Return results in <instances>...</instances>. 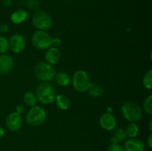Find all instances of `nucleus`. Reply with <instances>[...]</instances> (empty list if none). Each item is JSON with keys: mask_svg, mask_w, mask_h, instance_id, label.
<instances>
[{"mask_svg": "<svg viewBox=\"0 0 152 151\" xmlns=\"http://www.w3.org/2000/svg\"><path fill=\"white\" fill-rule=\"evenodd\" d=\"M121 112L123 117L129 122H137L141 119L142 115L140 105L133 102H125L121 107Z\"/></svg>", "mask_w": 152, "mask_h": 151, "instance_id": "1", "label": "nucleus"}, {"mask_svg": "<svg viewBox=\"0 0 152 151\" xmlns=\"http://www.w3.org/2000/svg\"><path fill=\"white\" fill-rule=\"evenodd\" d=\"M34 71L36 77L43 82L50 81L54 78L56 74L53 66L44 62L37 63L34 67Z\"/></svg>", "mask_w": 152, "mask_h": 151, "instance_id": "2", "label": "nucleus"}, {"mask_svg": "<svg viewBox=\"0 0 152 151\" xmlns=\"http://www.w3.org/2000/svg\"><path fill=\"white\" fill-rule=\"evenodd\" d=\"M37 100L43 104H50L53 102L56 93L51 84L48 82H42L38 85L36 91Z\"/></svg>", "mask_w": 152, "mask_h": 151, "instance_id": "3", "label": "nucleus"}, {"mask_svg": "<svg viewBox=\"0 0 152 151\" xmlns=\"http://www.w3.org/2000/svg\"><path fill=\"white\" fill-rule=\"evenodd\" d=\"M46 112L39 106L32 107L26 115V122L31 127H38L45 122Z\"/></svg>", "mask_w": 152, "mask_h": 151, "instance_id": "4", "label": "nucleus"}, {"mask_svg": "<svg viewBox=\"0 0 152 151\" xmlns=\"http://www.w3.org/2000/svg\"><path fill=\"white\" fill-rule=\"evenodd\" d=\"M72 83L74 88L77 91L80 92V93H85V92L88 91L91 84L90 78L87 73L82 70L77 71L74 74Z\"/></svg>", "mask_w": 152, "mask_h": 151, "instance_id": "5", "label": "nucleus"}, {"mask_svg": "<svg viewBox=\"0 0 152 151\" xmlns=\"http://www.w3.org/2000/svg\"><path fill=\"white\" fill-rule=\"evenodd\" d=\"M32 23L39 30L46 31L51 28L52 19L46 12L39 10L33 16Z\"/></svg>", "mask_w": 152, "mask_h": 151, "instance_id": "6", "label": "nucleus"}, {"mask_svg": "<svg viewBox=\"0 0 152 151\" xmlns=\"http://www.w3.org/2000/svg\"><path fill=\"white\" fill-rule=\"evenodd\" d=\"M31 40L34 47L39 50H45L51 46L52 38L46 31H36L32 35Z\"/></svg>", "mask_w": 152, "mask_h": 151, "instance_id": "7", "label": "nucleus"}, {"mask_svg": "<svg viewBox=\"0 0 152 151\" xmlns=\"http://www.w3.org/2000/svg\"><path fill=\"white\" fill-rule=\"evenodd\" d=\"M9 47L15 53H19L25 47V39L22 34L16 33L12 36L9 41Z\"/></svg>", "mask_w": 152, "mask_h": 151, "instance_id": "8", "label": "nucleus"}, {"mask_svg": "<svg viewBox=\"0 0 152 151\" xmlns=\"http://www.w3.org/2000/svg\"><path fill=\"white\" fill-rule=\"evenodd\" d=\"M22 118L21 114L13 112L9 114L6 118V126L11 131H17L22 127Z\"/></svg>", "mask_w": 152, "mask_h": 151, "instance_id": "9", "label": "nucleus"}, {"mask_svg": "<svg viewBox=\"0 0 152 151\" xmlns=\"http://www.w3.org/2000/svg\"><path fill=\"white\" fill-rule=\"evenodd\" d=\"M116 118L114 115L110 113H105L101 115L99 118V124L101 127L105 130L111 131L113 130L116 127Z\"/></svg>", "mask_w": 152, "mask_h": 151, "instance_id": "10", "label": "nucleus"}, {"mask_svg": "<svg viewBox=\"0 0 152 151\" xmlns=\"http://www.w3.org/2000/svg\"><path fill=\"white\" fill-rule=\"evenodd\" d=\"M14 61L10 56L6 54L0 55V73H7L12 70Z\"/></svg>", "mask_w": 152, "mask_h": 151, "instance_id": "11", "label": "nucleus"}, {"mask_svg": "<svg viewBox=\"0 0 152 151\" xmlns=\"http://www.w3.org/2000/svg\"><path fill=\"white\" fill-rule=\"evenodd\" d=\"M123 148L125 151H144L145 144L142 141L133 138L125 142Z\"/></svg>", "mask_w": 152, "mask_h": 151, "instance_id": "12", "label": "nucleus"}, {"mask_svg": "<svg viewBox=\"0 0 152 151\" xmlns=\"http://www.w3.org/2000/svg\"><path fill=\"white\" fill-rule=\"evenodd\" d=\"M60 51H59V50L57 47H55L49 48L48 50L46 51L45 56L46 62L50 65H53L57 64L58 62H59V59H60Z\"/></svg>", "mask_w": 152, "mask_h": 151, "instance_id": "13", "label": "nucleus"}, {"mask_svg": "<svg viewBox=\"0 0 152 151\" xmlns=\"http://www.w3.org/2000/svg\"><path fill=\"white\" fill-rule=\"evenodd\" d=\"M55 102L58 107L62 110H66L70 107L71 105V101L69 98L64 94H58L55 97Z\"/></svg>", "mask_w": 152, "mask_h": 151, "instance_id": "14", "label": "nucleus"}, {"mask_svg": "<svg viewBox=\"0 0 152 151\" xmlns=\"http://www.w3.org/2000/svg\"><path fill=\"white\" fill-rule=\"evenodd\" d=\"M28 16V13L25 10H19L13 12L10 16V19L14 24H21L25 22Z\"/></svg>", "mask_w": 152, "mask_h": 151, "instance_id": "15", "label": "nucleus"}, {"mask_svg": "<svg viewBox=\"0 0 152 151\" xmlns=\"http://www.w3.org/2000/svg\"><path fill=\"white\" fill-rule=\"evenodd\" d=\"M54 78H56V83L62 87H65V86L68 85L71 81V78H70L68 74L64 72H59L56 73Z\"/></svg>", "mask_w": 152, "mask_h": 151, "instance_id": "16", "label": "nucleus"}, {"mask_svg": "<svg viewBox=\"0 0 152 151\" xmlns=\"http://www.w3.org/2000/svg\"><path fill=\"white\" fill-rule=\"evenodd\" d=\"M23 100L25 105H28V107H34L37 105V96H36V95L31 91H27L26 93H25L23 97Z\"/></svg>", "mask_w": 152, "mask_h": 151, "instance_id": "17", "label": "nucleus"}, {"mask_svg": "<svg viewBox=\"0 0 152 151\" xmlns=\"http://www.w3.org/2000/svg\"><path fill=\"white\" fill-rule=\"evenodd\" d=\"M125 131H126L127 136L130 137L131 139H133V138H136L137 136L138 133H139V127L134 122H131L130 124H128Z\"/></svg>", "mask_w": 152, "mask_h": 151, "instance_id": "18", "label": "nucleus"}, {"mask_svg": "<svg viewBox=\"0 0 152 151\" xmlns=\"http://www.w3.org/2000/svg\"><path fill=\"white\" fill-rule=\"evenodd\" d=\"M88 91L90 96H94V97H97V96H101L102 94L103 88L100 84L94 83V84H91Z\"/></svg>", "mask_w": 152, "mask_h": 151, "instance_id": "19", "label": "nucleus"}, {"mask_svg": "<svg viewBox=\"0 0 152 151\" xmlns=\"http://www.w3.org/2000/svg\"><path fill=\"white\" fill-rule=\"evenodd\" d=\"M142 83H143L144 87L146 89L151 90L152 87V70H149L145 74L143 77V80H142Z\"/></svg>", "mask_w": 152, "mask_h": 151, "instance_id": "20", "label": "nucleus"}, {"mask_svg": "<svg viewBox=\"0 0 152 151\" xmlns=\"http://www.w3.org/2000/svg\"><path fill=\"white\" fill-rule=\"evenodd\" d=\"M114 137L115 138V139L117 141L118 143H120V142H123L126 140L127 135H126V133L124 129L119 128L114 132Z\"/></svg>", "mask_w": 152, "mask_h": 151, "instance_id": "21", "label": "nucleus"}, {"mask_svg": "<svg viewBox=\"0 0 152 151\" xmlns=\"http://www.w3.org/2000/svg\"><path fill=\"white\" fill-rule=\"evenodd\" d=\"M9 49V41L5 37L0 36V53L4 54Z\"/></svg>", "mask_w": 152, "mask_h": 151, "instance_id": "22", "label": "nucleus"}, {"mask_svg": "<svg viewBox=\"0 0 152 151\" xmlns=\"http://www.w3.org/2000/svg\"><path fill=\"white\" fill-rule=\"evenodd\" d=\"M143 107L145 110L146 111L147 113L149 115L152 114V96H148L146 99L145 100L143 103Z\"/></svg>", "mask_w": 152, "mask_h": 151, "instance_id": "23", "label": "nucleus"}, {"mask_svg": "<svg viewBox=\"0 0 152 151\" xmlns=\"http://www.w3.org/2000/svg\"><path fill=\"white\" fill-rule=\"evenodd\" d=\"M106 151H125L124 148L123 146H121L119 144H111L108 147Z\"/></svg>", "mask_w": 152, "mask_h": 151, "instance_id": "24", "label": "nucleus"}, {"mask_svg": "<svg viewBox=\"0 0 152 151\" xmlns=\"http://www.w3.org/2000/svg\"><path fill=\"white\" fill-rule=\"evenodd\" d=\"M61 43H62V41H61V39L59 38H52L51 40V45L54 46L55 47H58V46H59L61 44Z\"/></svg>", "mask_w": 152, "mask_h": 151, "instance_id": "25", "label": "nucleus"}, {"mask_svg": "<svg viewBox=\"0 0 152 151\" xmlns=\"http://www.w3.org/2000/svg\"><path fill=\"white\" fill-rule=\"evenodd\" d=\"M0 31L3 33H5L8 31V26L6 24H2V25H0Z\"/></svg>", "mask_w": 152, "mask_h": 151, "instance_id": "26", "label": "nucleus"}, {"mask_svg": "<svg viewBox=\"0 0 152 151\" xmlns=\"http://www.w3.org/2000/svg\"><path fill=\"white\" fill-rule=\"evenodd\" d=\"M16 112L17 113L21 114V113H22L24 112V110H25V107H24L23 105H17V106H16Z\"/></svg>", "mask_w": 152, "mask_h": 151, "instance_id": "27", "label": "nucleus"}, {"mask_svg": "<svg viewBox=\"0 0 152 151\" xmlns=\"http://www.w3.org/2000/svg\"><path fill=\"white\" fill-rule=\"evenodd\" d=\"M147 144H148V146L150 148L152 147V135L151 134H150L149 136H148V139H147Z\"/></svg>", "mask_w": 152, "mask_h": 151, "instance_id": "28", "label": "nucleus"}, {"mask_svg": "<svg viewBox=\"0 0 152 151\" xmlns=\"http://www.w3.org/2000/svg\"><path fill=\"white\" fill-rule=\"evenodd\" d=\"M110 144H118V142L116 140L115 138L113 136V137H111V139H110Z\"/></svg>", "mask_w": 152, "mask_h": 151, "instance_id": "29", "label": "nucleus"}, {"mask_svg": "<svg viewBox=\"0 0 152 151\" xmlns=\"http://www.w3.org/2000/svg\"><path fill=\"white\" fill-rule=\"evenodd\" d=\"M4 129L2 128L1 127H0V139H1V138L4 136Z\"/></svg>", "mask_w": 152, "mask_h": 151, "instance_id": "30", "label": "nucleus"}, {"mask_svg": "<svg viewBox=\"0 0 152 151\" xmlns=\"http://www.w3.org/2000/svg\"><path fill=\"white\" fill-rule=\"evenodd\" d=\"M151 125H152V121H151L149 122V130H150V132H151L152 131V127H151Z\"/></svg>", "mask_w": 152, "mask_h": 151, "instance_id": "31", "label": "nucleus"}, {"mask_svg": "<svg viewBox=\"0 0 152 151\" xmlns=\"http://www.w3.org/2000/svg\"><path fill=\"white\" fill-rule=\"evenodd\" d=\"M0 78H1V77H0Z\"/></svg>", "mask_w": 152, "mask_h": 151, "instance_id": "32", "label": "nucleus"}]
</instances>
